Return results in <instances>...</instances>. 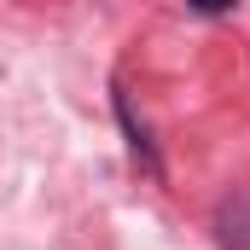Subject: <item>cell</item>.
Segmentation results:
<instances>
[{"label": "cell", "mask_w": 250, "mask_h": 250, "mask_svg": "<svg viewBox=\"0 0 250 250\" xmlns=\"http://www.w3.org/2000/svg\"><path fill=\"white\" fill-rule=\"evenodd\" d=\"M117 123H123V140H128V157L146 169V181H163V157H157V140L146 134V123L134 117V105H128V93L117 87Z\"/></svg>", "instance_id": "2"}, {"label": "cell", "mask_w": 250, "mask_h": 250, "mask_svg": "<svg viewBox=\"0 0 250 250\" xmlns=\"http://www.w3.org/2000/svg\"><path fill=\"white\" fill-rule=\"evenodd\" d=\"M209 239H215V250H250V181H239L215 198Z\"/></svg>", "instance_id": "1"}]
</instances>
